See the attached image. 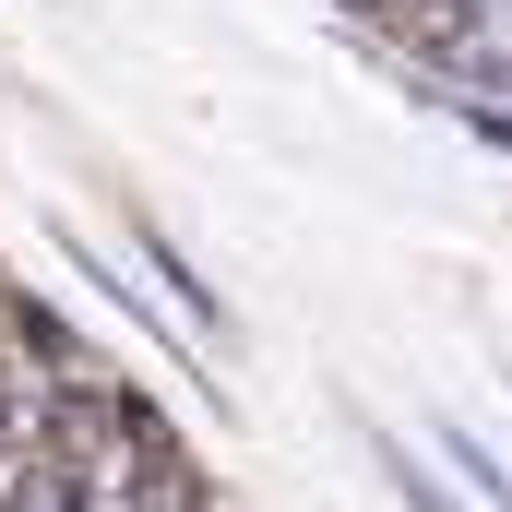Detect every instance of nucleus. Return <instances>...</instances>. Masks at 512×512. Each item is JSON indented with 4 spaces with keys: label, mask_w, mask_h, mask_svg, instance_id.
I'll return each mask as SVG.
<instances>
[{
    "label": "nucleus",
    "mask_w": 512,
    "mask_h": 512,
    "mask_svg": "<svg viewBox=\"0 0 512 512\" xmlns=\"http://www.w3.org/2000/svg\"><path fill=\"white\" fill-rule=\"evenodd\" d=\"M334 12H358V24H405V0H334Z\"/></svg>",
    "instance_id": "7ed1b4c3"
},
{
    "label": "nucleus",
    "mask_w": 512,
    "mask_h": 512,
    "mask_svg": "<svg viewBox=\"0 0 512 512\" xmlns=\"http://www.w3.org/2000/svg\"><path fill=\"white\" fill-rule=\"evenodd\" d=\"M382 465H393V489H405V501H417V512H453V501H441V477H429V465H417L405 441H382Z\"/></svg>",
    "instance_id": "f03ea898"
},
{
    "label": "nucleus",
    "mask_w": 512,
    "mask_h": 512,
    "mask_svg": "<svg viewBox=\"0 0 512 512\" xmlns=\"http://www.w3.org/2000/svg\"><path fill=\"white\" fill-rule=\"evenodd\" d=\"M143 262H155V274H167V298H179V310H191V322H215V298H203V274H191V262H179V239H143Z\"/></svg>",
    "instance_id": "f257e3e1"
}]
</instances>
